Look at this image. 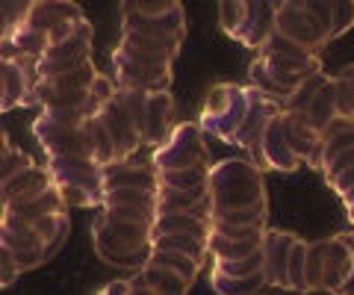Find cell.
<instances>
[{
	"mask_svg": "<svg viewBox=\"0 0 354 295\" xmlns=\"http://www.w3.org/2000/svg\"><path fill=\"white\" fill-rule=\"evenodd\" d=\"M325 289V251L322 239L310 242L307 248V272H304V292H319Z\"/></svg>",
	"mask_w": 354,
	"mask_h": 295,
	"instance_id": "obj_43",
	"label": "cell"
},
{
	"mask_svg": "<svg viewBox=\"0 0 354 295\" xmlns=\"http://www.w3.org/2000/svg\"><path fill=\"white\" fill-rule=\"evenodd\" d=\"M177 0H130V3H121V12H133V15H142V18H157V15H165L169 9H174Z\"/></svg>",
	"mask_w": 354,
	"mask_h": 295,
	"instance_id": "obj_47",
	"label": "cell"
},
{
	"mask_svg": "<svg viewBox=\"0 0 354 295\" xmlns=\"http://www.w3.org/2000/svg\"><path fill=\"white\" fill-rule=\"evenodd\" d=\"M334 101L339 118H351L354 122V65H346L334 77Z\"/></svg>",
	"mask_w": 354,
	"mask_h": 295,
	"instance_id": "obj_41",
	"label": "cell"
},
{
	"mask_svg": "<svg viewBox=\"0 0 354 295\" xmlns=\"http://www.w3.org/2000/svg\"><path fill=\"white\" fill-rule=\"evenodd\" d=\"M97 71L92 62H86L83 68H77V71H68V74H59V77H50V80H39L44 89H50V92H86V89H92V83L97 80Z\"/></svg>",
	"mask_w": 354,
	"mask_h": 295,
	"instance_id": "obj_32",
	"label": "cell"
},
{
	"mask_svg": "<svg viewBox=\"0 0 354 295\" xmlns=\"http://www.w3.org/2000/svg\"><path fill=\"white\" fill-rule=\"evenodd\" d=\"M177 130L174 124V97L171 92H160V95H148V109H145V139L148 148H162Z\"/></svg>",
	"mask_w": 354,
	"mask_h": 295,
	"instance_id": "obj_20",
	"label": "cell"
},
{
	"mask_svg": "<svg viewBox=\"0 0 354 295\" xmlns=\"http://www.w3.org/2000/svg\"><path fill=\"white\" fill-rule=\"evenodd\" d=\"M209 283L218 295H257V289L266 283V275H251V278H227L213 272L209 275Z\"/></svg>",
	"mask_w": 354,
	"mask_h": 295,
	"instance_id": "obj_40",
	"label": "cell"
},
{
	"mask_svg": "<svg viewBox=\"0 0 354 295\" xmlns=\"http://www.w3.org/2000/svg\"><path fill=\"white\" fill-rule=\"evenodd\" d=\"M121 45L145 53V57H153V59H162V62L174 65L183 41L180 39H153V36H142V32H121Z\"/></svg>",
	"mask_w": 354,
	"mask_h": 295,
	"instance_id": "obj_28",
	"label": "cell"
},
{
	"mask_svg": "<svg viewBox=\"0 0 354 295\" xmlns=\"http://www.w3.org/2000/svg\"><path fill=\"white\" fill-rule=\"evenodd\" d=\"M263 248V242H236V239H225L218 234H209L207 239V251L213 254V260H242L251 257Z\"/></svg>",
	"mask_w": 354,
	"mask_h": 295,
	"instance_id": "obj_36",
	"label": "cell"
},
{
	"mask_svg": "<svg viewBox=\"0 0 354 295\" xmlns=\"http://www.w3.org/2000/svg\"><path fill=\"white\" fill-rule=\"evenodd\" d=\"M101 122L106 124V133H109V139H113V145H115V162H127L142 145H145V139H142L136 122H133L124 109L115 104V97L101 109Z\"/></svg>",
	"mask_w": 354,
	"mask_h": 295,
	"instance_id": "obj_17",
	"label": "cell"
},
{
	"mask_svg": "<svg viewBox=\"0 0 354 295\" xmlns=\"http://www.w3.org/2000/svg\"><path fill=\"white\" fill-rule=\"evenodd\" d=\"M346 213H348V222L354 225V204H351V207H346Z\"/></svg>",
	"mask_w": 354,
	"mask_h": 295,
	"instance_id": "obj_56",
	"label": "cell"
},
{
	"mask_svg": "<svg viewBox=\"0 0 354 295\" xmlns=\"http://www.w3.org/2000/svg\"><path fill=\"white\" fill-rule=\"evenodd\" d=\"M15 145H12V142H9V136L3 133V130H0V160H3L6 154H9V151H12Z\"/></svg>",
	"mask_w": 354,
	"mask_h": 295,
	"instance_id": "obj_53",
	"label": "cell"
},
{
	"mask_svg": "<svg viewBox=\"0 0 354 295\" xmlns=\"http://www.w3.org/2000/svg\"><path fill=\"white\" fill-rule=\"evenodd\" d=\"M127 295H157L148 283H142V278H127Z\"/></svg>",
	"mask_w": 354,
	"mask_h": 295,
	"instance_id": "obj_51",
	"label": "cell"
},
{
	"mask_svg": "<svg viewBox=\"0 0 354 295\" xmlns=\"http://www.w3.org/2000/svg\"><path fill=\"white\" fill-rule=\"evenodd\" d=\"M50 48V39L44 36V32L32 30V27H21L18 32L9 41H3V48H0V59H12V62H32L39 65L41 57L48 53Z\"/></svg>",
	"mask_w": 354,
	"mask_h": 295,
	"instance_id": "obj_25",
	"label": "cell"
},
{
	"mask_svg": "<svg viewBox=\"0 0 354 295\" xmlns=\"http://www.w3.org/2000/svg\"><path fill=\"white\" fill-rule=\"evenodd\" d=\"M3 213H6V216H18V218H41V216H59V213H68V204H65L62 192H59L57 187H50L44 195H39L36 201L9 207V210H3Z\"/></svg>",
	"mask_w": 354,
	"mask_h": 295,
	"instance_id": "obj_30",
	"label": "cell"
},
{
	"mask_svg": "<svg viewBox=\"0 0 354 295\" xmlns=\"http://www.w3.org/2000/svg\"><path fill=\"white\" fill-rule=\"evenodd\" d=\"M30 6L32 3H27V0H15V3H3V0H0V48L27 24Z\"/></svg>",
	"mask_w": 354,
	"mask_h": 295,
	"instance_id": "obj_37",
	"label": "cell"
},
{
	"mask_svg": "<svg viewBox=\"0 0 354 295\" xmlns=\"http://www.w3.org/2000/svg\"><path fill=\"white\" fill-rule=\"evenodd\" d=\"M295 234L290 231H266L263 236V257H266V283L272 287H281L286 289V266H290V254H292V245H295Z\"/></svg>",
	"mask_w": 354,
	"mask_h": 295,
	"instance_id": "obj_21",
	"label": "cell"
},
{
	"mask_svg": "<svg viewBox=\"0 0 354 295\" xmlns=\"http://www.w3.org/2000/svg\"><path fill=\"white\" fill-rule=\"evenodd\" d=\"M266 269V257H263V248L251 257H242V260H216L213 272L218 275H227V278H251V275H263Z\"/></svg>",
	"mask_w": 354,
	"mask_h": 295,
	"instance_id": "obj_39",
	"label": "cell"
},
{
	"mask_svg": "<svg viewBox=\"0 0 354 295\" xmlns=\"http://www.w3.org/2000/svg\"><path fill=\"white\" fill-rule=\"evenodd\" d=\"M322 251H325V289L337 292L354 269V242L348 236H330L322 239Z\"/></svg>",
	"mask_w": 354,
	"mask_h": 295,
	"instance_id": "obj_24",
	"label": "cell"
},
{
	"mask_svg": "<svg viewBox=\"0 0 354 295\" xmlns=\"http://www.w3.org/2000/svg\"><path fill=\"white\" fill-rule=\"evenodd\" d=\"M148 263H157V266H162V269H171V272H177L186 283H192L198 280V275H201V263L198 260H192V257H186V254H177V251H153L151 254V260Z\"/></svg>",
	"mask_w": 354,
	"mask_h": 295,
	"instance_id": "obj_34",
	"label": "cell"
},
{
	"mask_svg": "<svg viewBox=\"0 0 354 295\" xmlns=\"http://www.w3.org/2000/svg\"><path fill=\"white\" fill-rule=\"evenodd\" d=\"M209 169H213V166L157 174V178H160V189H198V187H209Z\"/></svg>",
	"mask_w": 354,
	"mask_h": 295,
	"instance_id": "obj_38",
	"label": "cell"
},
{
	"mask_svg": "<svg viewBox=\"0 0 354 295\" xmlns=\"http://www.w3.org/2000/svg\"><path fill=\"white\" fill-rule=\"evenodd\" d=\"M307 248H310V242H304V239L298 236L295 245H292V254H290V266H286V289H290V292H304Z\"/></svg>",
	"mask_w": 354,
	"mask_h": 295,
	"instance_id": "obj_44",
	"label": "cell"
},
{
	"mask_svg": "<svg viewBox=\"0 0 354 295\" xmlns=\"http://www.w3.org/2000/svg\"><path fill=\"white\" fill-rule=\"evenodd\" d=\"M274 32H278V3L248 0L234 41H239V45H245V48H254V50H263Z\"/></svg>",
	"mask_w": 354,
	"mask_h": 295,
	"instance_id": "obj_15",
	"label": "cell"
},
{
	"mask_svg": "<svg viewBox=\"0 0 354 295\" xmlns=\"http://www.w3.org/2000/svg\"><path fill=\"white\" fill-rule=\"evenodd\" d=\"M109 189H151V192H157L160 178H157V171H153L151 160L148 162H136V160L113 162V166L104 169V192H109Z\"/></svg>",
	"mask_w": 354,
	"mask_h": 295,
	"instance_id": "obj_22",
	"label": "cell"
},
{
	"mask_svg": "<svg viewBox=\"0 0 354 295\" xmlns=\"http://www.w3.org/2000/svg\"><path fill=\"white\" fill-rule=\"evenodd\" d=\"M330 189H334V192L339 195V198H342V195H346L348 189H354V169H348V171H342V174H339V178H337L334 183H330Z\"/></svg>",
	"mask_w": 354,
	"mask_h": 295,
	"instance_id": "obj_50",
	"label": "cell"
},
{
	"mask_svg": "<svg viewBox=\"0 0 354 295\" xmlns=\"http://www.w3.org/2000/svg\"><path fill=\"white\" fill-rule=\"evenodd\" d=\"M97 295H127V280H113V283H106V289H101Z\"/></svg>",
	"mask_w": 354,
	"mask_h": 295,
	"instance_id": "obj_52",
	"label": "cell"
},
{
	"mask_svg": "<svg viewBox=\"0 0 354 295\" xmlns=\"http://www.w3.org/2000/svg\"><path fill=\"white\" fill-rule=\"evenodd\" d=\"M283 113V104H278L274 97L263 95L257 89H251L248 86V113L242 118V124L236 130V136L230 145H239L248 151V160L257 157V148H260V139H263V130L269 127V122L274 115Z\"/></svg>",
	"mask_w": 354,
	"mask_h": 295,
	"instance_id": "obj_14",
	"label": "cell"
},
{
	"mask_svg": "<svg viewBox=\"0 0 354 295\" xmlns=\"http://www.w3.org/2000/svg\"><path fill=\"white\" fill-rule=\"evenodd\" d=\"M165 234H177V236H195L207 242L209 234H213V222L207 218H198L192 213H171V216H157L153 222L151 236H165Z\"/></svg>",
	"mask_w": 354,
	"mask_h": 295,
	"instance_id": "obj_27",
	"label": "cell"
},
{
	"mask_svg": "<svg viewBox=\"0 0 354 295\" xmlns=\"http://www.w3.org/2000/svg\"><path fill=\"white\" fill-rule=\"evenodd\" d=\"M30 166H36V162H32V157H30V154H24V151L12 148L3 160H0V189H3L6 183L15 178V174H21V171L30 169Z\"/></svg>",
	"mask_w": 354,
	"mask_h": 295,
	"instance_id": "obj_46",
	"label": "cell"
},
{
	"mask_svg": "<svg viewBox=\"0 0 354 295\" xmlns=\"http://www.w3.org/2000/svg\"><path fill=\"white\" fill-rule=\"evenodd\" d=\"M139 278H142V283H148V287L157 295H186V292H189V283L177 275V272L162 269L157 263H145V266H142Z\"/></svg>",
	"mask_w": 354,
	"mask_h": 295,
	"instance_id": "obj_31",
	"label": "cell"
},
{
	"mask_svg": "<svg viewBox=\"0 0 354 295\" xmlns=\"http://www.w3.org/2000/svg\"><path fill=\"white\" fill-rule=\"evenodd\" d=\"M21 275V269L15 263V257H12V251H9L6 245H0V289L9 287V283H15Z\"/></svg>",
	"mask_w": 354,
	"mask_h": 295,
	"instance_id": "obj_48",
	"label": "cell"
},
{
	"mask_svg": "<svg viewBox=\"0 0 354 295\" xmlns=\"http://www.w3.org/2000/svg\"><path fill=\"white\" fill-rule=\"evenodd\" d=\"M245 113H248V86L218 83L207 95L198 127L209 136H218L221 142H234Z\"/></svg>",
	"mask_w": 354,
	"mask_h": 295,
	"instance_id": "obj_7",
	"label": "cell"
},
{
	"mask_svg": "<svg viewBox=\"0 0 354 295\" xmlns=\"http://www.w3.org/2000/svg\"><path fill=\"white\" fill-rule=\"evenodd\" d=\"M53 187L68 207H104V166L95 160H48Z\"/></svg>",
	"mask_w": 354,
	"mask_h": 295,
	"instance_id": "obj_6",
	"label": "cell"
},
{
	"mask_svg": "<svg viewBox=\"0 0 354 295\" xmlns=\"http://www.w3.org/2000/svg\"><path fill=\"white\" fill-rule=\"evenodd\" d=\"M86 130H88V139H92V148H95V160L101 162L104 169L113 166L115 162V145L106 133V124L101 122V115L92 118V122H86Z\"/></svg>",
	"mask_w": 354,
	"mask_h": 295,
	"instance_id": "obj_42",
	"label": "cell"
},
{
	"mask_svg": "<svg viewBox=\"0 0 354 295\" xmlns=\"http://www.w3.org/2000/svg\"><path fill=\"white\" fill-rule=\"evenodd\" d=\"M83 24H86L83 6L71 3V0H39V3L30 6V18H27V27L44 32L50 39V45L68 39Z\"/></svg>",
	"mask_w": 354,
	"mask_h": 295,
	"instance_id": "obj_12",
	"label": "cell"
},
{
	"mask_svg": "<svg viewBox=\"0 0 354 295\" xmlns=\"http://www.w3.org/2000/svg\"><path fill=\"white\" fill-rule=\"evenodd\" d=\"M354 204V189H348L346 195H342V207H351Z\"/></svg>",
	"mask_w": 354,
	"mask_h": 295,
	"instance_id": "obj_55",
	"label": "cell"
},
{
	"mask_svg": "<svg viewBox=\"0 0 354 295\" xmlns=\"http://www.w3.org/2000/svg\"><path fill=\"white\" fill-rule=\"evenodd\" d=\"M36 68L39 65H32V62L0 59V113L24 106L27 95L32 92V86L39 83Z\"/></svg>",
	"mask_w": 354,
	"mask_h": 295,
	"instance_id": "obj_16",
	"label": "cell"
},
{
	"mask_svg": "<svg viewBox=\"0 0 354 295\" xmlns=\"http://www.w3.org/2000/svg\"><path fill=\"white\" fill-rule=\"evenodd\" d=\"M283 109L301 113L316 133L328 130L339 118L337 101H334V77L325 71H319L316 77H310L301 89L290 97V104H283Z\"/></svg>",
	"mask_w": 354,
	"mask_h": 295,
	"instance_id": "obj_9",
	"label": "cell"
},
{
	"mask_svg": "<svg viewBox=\"0 0 354 295\" xmlns=\"http://www.w3.org/2000/svg\"><path fill=\"white\" fill-rule=\"evenodd\" d=\"M281 130H283L286 145H290V151H292L298 160L307 162L310 157H313V151L319 145V133L310 127V122H307L301 113L283 109V113H281Z\"/></svg>",
	"mask_w": 354,
	"mask_h": 295,
	"instance_id": "obj_26",
	"label": "cell"
},
{
	"mask_svg": "<svg viewBox=\"0 0 354 295\" xmlns=\"http://www.w3.org/2000/svg\"><path fill=\"white\" fill-rule=\"evenodd\" d=\"M319 71H322V59L316 53L298 48L295 41L274 32L269 45L248 65V86L274 97L278 104H290V97Z\"/></svg>",
	"mask_w": 354,
	"mask_h": 295,
	"instance_id": "obj_1",
	"label": "cell"
},
{
	"mask_svg": "<svg viewBox=\"0 0 354 295\" xmlns=\"http://www.w3.org/2000/svg\"><path fill=\"white\" fill-rule=\"evenodd\" d=\"M113 207H142V210H157V192H151V189H109V192H104L101 210H113Z\"/></svg>",
	"mask_w": 354,
	"mask_h": 295,
	"instance_id": "obj_35",
	"label": "cell"
},
{
	"mask_svg": "<svg viewBox=\"0 0 354 295\" xmlns=\"http://www.w3.org/2000/svg\"><path fill=\"white\" fill-rule=\"evenodd\" d=\"M86 62H92V24L88 21L77 32H71L68 39L48 48L36 74H39V80H50V77H59V74L83 68Z\"/></svg>",
	"mask_w": 354,
	"mask_h": 295,
	"instance_id": "obj_11",
	"label": "cell"
},
{
	"mask_svg": "<svg viewBox=\"0 0 354 295\" xmlns=\"http://www.w3.org/2000/svg\"><path fill=\"white\" fill-rule=\"evenodd\" d=\"M209 195V187L198 189H157V216L189 213L195 204H201Z\"/></svg>",
	"mask_w": 354,
	"mask_h": 295,
	"instance_id": "obj_29",
	"label": "cell"
},
{
	"mask_svg": "<svg viewBox=\"0 0 354 295\" xmlns=\"http://www.w3.org/2000/svg\"><path fill=\"white\" fill-rule=\"evenodd\" d=\"M151 231L153 227L121 222V218H113V216L101 213L95 218V225H92V242H95V251L106 260L109 266H115V269H142L153 254Z\"/></svg>",
	"mask_w": 354,
	"mask_h": 295,
	"instance_id": "obj_3",
	"label": "cell"
},
{
	"mask_svg": "<svg viewBox=\"0 0 354 295\" xmlns=\"http://www.w3.org/2000/svg\"><path fill=\"white\" fill-rule=\"evenodd\" d=\"M278 32L310 53H322L330 36V3L313 0H283L278 3Z\"/></svg>",
	"mask_w": 354,
	"mask_h": 295,
	"instance_id": "obj_4",
	"label": "cell"
},
{
	"mask_svg": "<svg viewBox=\"0 0 354 295\" xmlns=\"http://www.w3.org/2000/svg\"><path fill=\"white\" fill-rule=\"evenodd\" d=\"M209 201H213V216L269 204L266 201L263 171L251 160L242 157L213 162V169H209Z\"/></svg>",
	"mask_w": 354,
	"mask_h": 295,
	"instance_id": "obj_2",
	"label": "cell"
},
{
	"mask_svg": "<svg viewBox=\"0 0 354 295\" xmlns=\"http://www.w3.org/2000/svg\"><path fill=\"white\" fill-rule=\"evenodd\" d=\"M151 166L157 174L213 166L209 162V151L204 145V130L198 124H177L171 139L151 154Z\"/></svg>",
	"mask_w": 354,
	"mask_h": 295,
	"instance_id": "obj_8",
	"label": "cell"
},
{
	"mask_svg": "<svg viewBox=\"0 0 354 295\" xmlns=\"http://www.w3.org/2000/svg\"><path fill=\"white\" fill-rule=\"evenodd\" d=\"M334 295H354V269H351V275H348V280L342 283V287L334 292Z\"/></svg>",
	"mask_w": 354,
	"mask_h": 295,
	"instance_id": "obj_54",
	"label": "cell"
},
{
	"mask_svg": "<svg viewBox=\"0 0 354 295\" xmlns=\"http://www.w3.org/2000/svg\"><path fill=\"white\" fill-rule=\"evenodd\" d=\"M0 245H6L9 251H12V257H15L21 272H30V269H36L48 260V248H44L39 234L18 216L3 213V218H0Z\"/></svg>",
	"mask_w": 354,
	"mask_h": 295,
	"instance_id": "obj_13",
	"label": "cell"
},
{
	"mask_svg": "<svg viewBox=\"0 0 354 295\" xmlns=\"http://www.w3.org/2000/svg\"><path fill=\"white\" fill-rule=\"evenodd\" d=\"M151 242H153V251H177V254H186V257L198 260L201 266H204V260L209 254L207 242H201V239H195V236L165 234V236H151Z\"/></svg>",
	"mask_w": 354,
	"mask_h": 295,
	"instance_id": "obj_33",
	"label": "cell"
},
{
	"mask_svg": "<svg viewBox=\"0 0 354 295\" xmlns=\"http://www.w3.org/2000/svg\"><path fill=\"white\" fill-rule=\"evenodd\" d=\"M32 133H36L48 160H95V148H92V139H88L86 124L83 127H62V124H53L50 118L36 115Z\"/></svg>",
	"mask_w": 354,
	"mask_h": 295,
	"instance_id": "obj_10",
	"label": "cell"
},
{
	"mask_svg": "<svg viewBox=\"0 0 354 295\" xmlns=\"http://www.w3.org/2000/svg\"><path fill=\"white\" fill-rule=\"evenodd\" d=\"M348 169H354V148L346 151V154H339L334 162H330V166L325 169V180H328V183H334L339 174H342V171H348Z\"/></svg>",
	"mask_w": 354,
	"mask_h": 295,
	"instance_id": "obj_49",
	"label": "cell"
},
{
	"mask_svg": "<svg viewBox=\"0 0 354 295\" xmlns=\"http://www.w3.org/2000/svg\"><path fill=\"white\" fill-rule=\"evenodd\" d=\"M121 32H142V36H153V39H180L186 36V15L183 6L174 3L165 15L157 18H142L133 12H121Z\"/></svg>",
	"mask_w": 354,
	"mask_h": 295,
	"instance_id": "obj_18",
	"label": "cell"
},
{
	"mask_svg": "<svg viewBox=\"0 0 354 295\" xmlns=\"http://www.w3.org/2000/svg\"><path fill=\"white\" fill-rule=\"evenodd\" d=\"M354 27V0H334L330 3V36L339 39Z\"/></svg>",
	"mask_w": 354,
	"mask_h": 295,
	"instance_id": "obj_45",
	"label": "cell"
},
{
	"mask_svg": "<svg viewBox=\"0 0 354 295\" xmlns=\"http://www.w3.org/2000/svg\"><path fill=\"white\" fill-rule=\"evenodd\" d=\"M50 187H53V178H50L48 166H30L21 174H15V178L0 189V207L9 210V207H18V204H30V201H36L39 195L48 192Z\"/></svg>",
	"mask_w": 354,
	"mask_h": 295,
	"instance_id": "obj_19",
	"label": "cell"
},
{
	"mask_svg": "<svg viewBox=\"0 0 354 295\" xmlns=\"http://www.w3.org/2000/svg\"><path fill=\"white\" fill-rule=\"evenodd\" d=\"M113 74L118 89H133V92H145V95H160L171 92V62L145 57V53L133 50L127 45H115L113 50Z\"/></svg>",
	"mask_w": 354,
	"mask_h": 295,
	"instance_id": "obj_5",
	"label": "cell"
},
{
	"mask_svg": "<svg viewBox=\"0 0 354 295\" xmlns=\"http://www.w3.org/2000/svg\"><path fill=\"white\" fill-rule=\"evenodd\" d=\"M351 148H354V122L351 118H337L328 130L319 133V145L313 151V157L307 160V166L325 171L339 154H346Z\"/></svg>",
	"mask_w": 354,
	"mask_h": 295,
	"instance_id": "obj_23",
	"label": "cell"
}]
</instances>
